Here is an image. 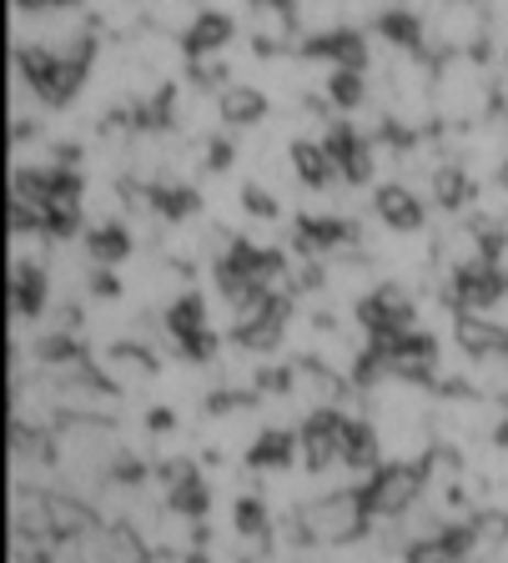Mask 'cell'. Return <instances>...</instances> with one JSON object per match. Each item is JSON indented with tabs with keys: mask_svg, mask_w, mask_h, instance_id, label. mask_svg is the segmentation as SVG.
<instances>
[{
	"mask_svg": "<svg viewBox=\"0 0 508 563\" xmlns=\"http://www.w3.org/2000/svg\"><path fill=\"white\" fill-rule=\"evenodd\" d=\"M498 187H504V191H508V162H504V166H498Z\"/></svg>",
	"mask_w": 508,
	"mask_h": 563,
	"instance_id": "obj_6",
	"label": "cell"
},
{
	"mask_svg": "<svg viewBox=\"0 0 508 563\" xmlns=\"http://www.w3.org/2000/svg\"><path fill=\"white\" fill-rule=\"evenodd\" d=\"M378 217H383V222H388L398 236H413L418 227H423V201H418L408 187H398V181H393V187L378 191Z\"/></svg>",
	"mask_w": 508,
	"mask_h": 563,
	"instance_id": "obj_2",
	"label": "cell"
},
{
	"mask_svg": "<svg viewBox=\"0 0 508 563\" xmlns=\"http://www.w3.org/2000/svg\"><path fill=\"white\" fill-rule=\"evenodd\" d=\"M363 518H367L363 493H318L302 508V533L318 543H347L363 528Z\"/></svg>",
	"mask_w": 508,
	"mask_h": 563,
	"instance_id": "obj_1",
	"label": "cell"
},
{
	"mask_svg": "<svg viewBox=\"0 0 508 563\" xmlns=\"http://www.w3.org/2000/svg\"><path fill=\"white\" fill-rule=\"evenodd\" d=\"M292 438L287 433H273V428H267V433L257 438V448H252V463H257V468H287V457H292Z\"/></svg>",
	"mask_w": 508,
	"mask_h": 563,
	"instance_id": "obj_5",
	"label": "cell"
},
{
	"mask_svg": "<svg viewBox=\"0 0 508 563\" xmlns=\"http://www.w3.org/2000/svg\"><path fill=\"white\" fill-rule=\"evenodd\" d=\"M222 117L232 121V126H257V121L267 117V91L232 81V86L222 91Z\"/></svg>",
	"mask_w": 508,
	"mask_h": 563,
	"instance_id": "obj_3",
	"label": "cell"
},
{
	"mask_svg": "<svg viewBox=\"0 0 508 563\" xmlns=\"http://www.w3.org/2000/svg\"><path fill=\"white\" fill-rule=\"evenodd\" d=\"M86 252H91L96 267H111V262H121L131 252L126 227H91V236H86Z\"/></svg>",
	"mask_w": 508,
	"mask_h": 563,
	"instance_id": "obj_4",
	"label": "cell"
}]
</instances>
